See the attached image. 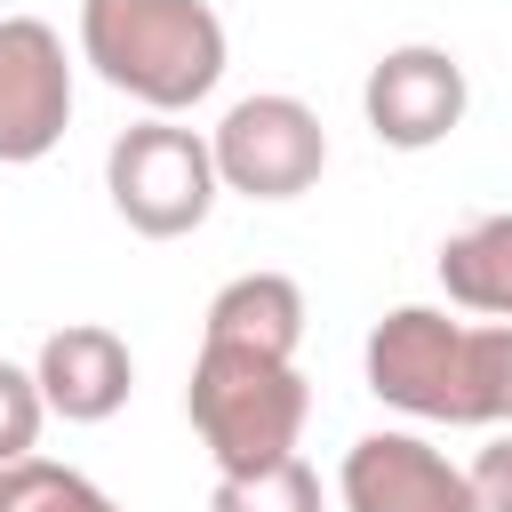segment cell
Wrapping results in <instances>:
<instances>
[{
	"mask_svg": "<svg viewBox=\"0 0 512 512\" xmlns=\"http://www.w3.org/2000/svg\"><path fill=\"white\" fill-rule=\"evenodd\" d=\"M80 56L144 112H192L224 80V16L208 0H80Z\"/></svg>",
	"mask_w": 512,
	"mask_h": 512,
	"instance_id": "obj_1",
	"label": "cell"
},
{
	"mask_svg": "<svg viewBox=\"0 0 512 512\" xmlns=\"http://www.w3.org/2000/svg\"><path fill=\"white\" fill-rule=\"evenodd\" d=\"M184 408H192V432L216 456V472H264V464L296 456L312 392H304L296 360L240 352V344H200Z\"/></svg>",
	"mask_w": 512,
	"mask_h": 512,
	"instance_id": "obj_2",
	"label": "cell"
},
{
	"mask_svg": "<svg viewBox=\"0 0 512 512\" xmlns=\"http://www.w3.org/2000/svg\"><path fill=\"white\" fill-rule=\"evenodd\" d=\"M104 192H112V208H120L128 232H144V240H184V232L208 224L224 176H216V152H208L200 128H176L168 112H152V120H136V128L112 136V152H104Z\"/></svg>",
	"mask_w": 512,
	"mask_h": 512,
	"instance_id": "obj_3",
	"label": "cell"
},
{
	"mask_svg": "<svg viewBox=\"0 0 512 512\" xmlns=\"http://www.w3.org/2000/svg\"><path fill=\"white\" fill-rule=\"evenodd\" d=\"M368 392L424 424H472V328L432 304L384 312L368 328Z\"/></svg>",
	"mask_w": 512,
	"mask_h": 512,
	"instance_id": "obj_4",
	"label": "cell"
},
{
	"mask_svg": "<svg viewBox=\"0 0 512 512\" xmlns=\"http://www.w3.org/2000/svg\"><path fill=\"white\" fill-rule=\"evenodd\" d=\"M208 152H216L224 192L296 200V192H312L320 168H328V128H320V112H312L304 96H280V88H272V96H240V104L216 120Z\"/></svg>",
	"mask_w": 512,
	"mask_h": 512,
	"instance_id": "obj_5",
	"label": "cell"
},
{
	"mask_svg": "<svg viewBox=\"0 0 512 512\" xmlns=\"http://www.w3.org/2000/svg\"><path fill=\"white\" fill-rule=\"evenodd\" d=\"M72 128V64L48 16H0V160L32 168Z\"/></svg>",
	"mask_w": 512,
	"mask_h": 512,
	"instance_id": "obj_6",
	"label": "cell"
},
{
	"mask_svg": "<svg viewBox=\"0 0 512 512\" xmlns=\"http://www.w3.org/2000/svg\"><path fill=\"white\" fill-rule=\"evenodd\" d=\"M472 88H464V64L432 40H408V48H384L360 80V112L376 128V144L392 152H432L456 120H464Z\"/></svg>",
	"mask_w": 512,
	"mask_h": 512,
	"instance_id": "obj_7",
	"label": "cell"
},
{
	"mask_svg": "<svg viewBox=\"0 0 512 512\" xmlns=\"http://www.w3.org/2000/svg\"><path fill=\"white\" fill-rule=\"evenodd\" d=\"M336 496L344 512H480L472 472L416 432H360L336 464Z\"/></svg>",
	"mask_w": 512,
	"mask_h": 512,
	"instance_id": "obj_8",
	"label": "cell"
},
{
	"mask_svg": "<svg viewBox=\"0 0 512 512\" xmlns=\"http://www.w3.org/2000/svg\"><path fill=\"white\" fill-rule=\"evenodd\" d=\"M32 376H40L48 416H64V424H104V416H120V400H128V384H136V360H128V344H120L104 320H72V328L40 336Z\"/></svg>",
	"mask_w": 512,
	"mask_h": 512,
	"instance_id": "obj_9",
	"label": "cell"
},
{
	"mask_svg": "<svg viewBox=\"0 0 512 512\" xmlns=\"http://www.w3.org/2000/svg\"><path fill=\"white\" fill-rule=\"evenodd\" d=\"M200 344H240V352L296 360V344H304V288L288 272H240V280H224L208 296Z\"/></svg>",
	"mask_w": 512,
	"mask_h": 512,
	"instance_id": "obj_10",
	"label": "cell"
},
{
	"mask_svg": "<svg viewBox=\"0 0 512 512\" xmlns=\"http://www.w3.org/2000/svg\"><path fill=\"white\" fill-rule=\"evenodd\" d=\"M440 288H448V304H464L480 320H512V208L440 240Z\"/></svg>",
	"mask_w": 512,
	"mask_h": 512,
	"instance_id": "obj_11",
	"label": "cell"
},
{
	"mask_svg": "<svg viewBox=\"0 0 512 512\" xmlns=\"http://www.w3.org/2000/svg\"><path fill=\"white\" fill-rule=\"evenodd\" d=\"M208 512H320V472L304 456H280L264 472H216Z\"/></svg>",
	"mask_w": 512,
	"mask_h": 512,
	"instance_id": "obj_12",
	"label": "cell"
},
{
	"mask_svg": "<svg viewBox=\"0 0 512 512\" xmlns=\"http://www.w3.org/2000/svg\"><path fill=\"white\" fill-rule=\"evenodd\" d=\"M0 512H120L88 472L72 464H48V456H24L0 472Z\"/></svg>",
	"mask_w": 512,
	"mask_h": 512,
	"instance_id": "obj_13",
	"label": "cell"
},
{
	"mask_svg": "<svg viewBox=\"0 0 512 512\" xmlns=\"http://www.w3.org/2000/svg\"><path fill=\"white\" fill-rule=\"evenodd\" d=\"M472 424H512V320L472 328Z\"/></svg>",
	"mask_w": 512,
	"mask_h": 512,
	"instance_id": "obj_14",
	"label": "cell"
},
{
	"mask_svg": "<svg viewBox=\"0 0 512 512\" xmlns=\"http://www.w3.org/2000/svg\"><path fill=\"white\" fill-rule=\"evenodd\" d=\"M40 424H48V400H40V376H32V368H16V360H0V472L32 456V440H40Z\"/></svg>",
	"mask_w": 512,
	"mask_h": 512,
	"instance_id": "obj_15",
	"label": "cell"
},
{
	"mask_svg": "<svg viewBox=\"0 0 512 512\" xmlns=\"http://www.w3.org/2000/svg\"><path fill=\"white\" fill-rule=\"evenodd\" d=\"M464 472H472V504H480V512H512V432L488 440Z\"/></svg>",
	"mask_w": 512,
	"mask_h": 512,
	"instance_id": "obj_16",
	"label": "cell"
}]
</instances>
